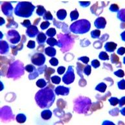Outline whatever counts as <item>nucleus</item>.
Here are the masks:
<instances>
[{
	"label": "nucleus",
	"instance_id": "aec40b11",
	"mask_svg": "<svg viewBox=\"0 0 125 125\" xmlns=\"http://www.w3.org/2000/svg\"><path fill=\"white\" fill-rule=\"evenodd\" d=\"M36 86H37L38 88H44V87H46V86L47 85V82L44 79H40L38 80L36 83Z\"/></svg>",
	"mask_w": 125,
	"mask_h": 125
},
{
	"label": "nucleus",
	"instance_id": "2f4dec72",
	"mask_svg": "<svg viewBox=\"0 0 125 125\" xmlns=\"http://www.w3.org/2000/svg\"><path fill=\"white\" fill-rule=\"evenodd\" d=\"M50 25V23L49 21H44L42 22V23L40 25V27L42 30H45L46 29H47V27Z\"/></svg>",
	"mask_w": 125,
	"mask_h": 125
},
{
	"label": "nucleus",
	"instance_id": "ea45409f",
	"mask_svg": "<svg viewBox=\"0 0 125 125\" xmlns=\"http://www.w3.org/2000/svg\"><path fill=\"white\" fill-rule=\"evenodd\" d=\"M118 87L121 90H125V80H122L121 81L118 82Z\"/></svg>",
	"mask_w": 125,
	"mask_h": 125
},
{
	"label": "nucleus",
	"instance_id": "f704fd0d",
	"mask_svg": "<svg viewBox=\"0 0 125 125\" xmlns=\"http://www.w3.org/2000/svg\"><path fill=\"white\" fill-rule=\"evenodd\" d=\"M119 7L117 4H112L110 7V10L112 12H117L119 11Z\"/></svg>",
	"mask_w": 125,
	"mask_h": 125
},
{
	"label": "nucleus",
	"instance_id": "6e6552de",
	"mask_svg": "<svg viewBox=\"0 0 125 125\" xmlns=\"http://www.w3.org/2000/svg\"><path fill=\"white\" fill-rule=\"evenodd\" d=\"M95 26L97 29H104L106 25V19L103 18V17H99L98 18L95 20V21L94 22Z\"/></svg>",
	"mask_w": 125,
	"mask_h": 125
},
{
	"label": "nucleus",
	"instance_id": "4468645a",
	"mask_svg": "<svg viewBox=\"0 0 125 125\" xmlns=\"http://www.w3.org/2000/svg\"><path fill=\"white\" fill-rule=\"evenodd\" d=\"M36 40H37V42L39 44H44V42L47 40H46V35L43 33H40L37 35Z\"/></svg>",
	"mask_w": 125,
	"mask_h": 125
},
{
	"label": "nucleus",
	"instance_id": "cd10ccee",
	"mask_svg": "<svg viewBox=\"0 0 125 125\" xmlns=\"http://www.w3.org/2000/svg\"><path fill=\"white\" fill-rule=\"evenodd\" d=\"M91 71H92L91 66H90V65H87V66L84 67V73H85L86 75H87V76H89V75L91 74Z\"/></svg>",
	"mask_w": 125,
	"mask_h": 125
},
{
	"label": "nucleus",
	"instance_id": "1a4fd4ad",
	"mask_svg": "<svg viewBox=\"0 0 125 125\" xmlns=\"http://www.w3.org/2000/svg\"><path fill=\"white\" fill-rule=\"evenodd\" d=\"M55 93L56 95H67L69 93V88H66L64 86H58L55 89Z\"/></svg>",
	"mask_w": 125,
	"mask_h": 125
},
{
	"label": "nucleus",
	"instance_id": "9b49d317",
	"mask_svg": "<svg viewBox=\"0 0 125 125\" xmlns=\"http://www.w3.org/2000/svg\"><path fill=\"white\" fill-rule=\"evenodd\" d=\"M45 53H46V54L47 56H51V57H53V56L56 55V51L54 47L50 46V47H46L45 49Z\"/></svg>",
	"mask_w": 125,
	"mask_h": 125
},
{
	"label": "nucleus",
	"instance_id": "4c0bfd02",
	"mask_svg": "<svg viewBox=\"0 0 125 125\" xmlns=\"http://www.w3.org/2000/svg\"><path fill=\"white\" fill-rule=\"evenodd\" d=\"M35 42H34V41H32V40L29 41L28 44H27V47L29 48V49H34V48L35 47Z\"/></svg>",
	"mask_w": 125,
	"mask_h": 125
},
{
	"label": "nucleus",
	"instance_id": "7ed1b4c3",
	"mask_svg": "<svg viewBox=\"0 0 125 125\" xmlns=\"http://www.w3.org/2000/svg\"><path fill=\"white\" fill-rule=\"evenodd\" d=\"M91 23L87 20H80L72 23L70 31L75 34H84L90 31Z\"/></svg>",
	"mask_w": 125,
	"mask_h": 125
},
{
	"label": "nucleus",
	"instance_id": "f8f14e48",
	"mask_svg": "<svg viewBox=\"0 0 125 125\" xmlns=\"http://www.w3.org/2000/svg\"><path fill=\"white\" fill-rule=\"evenodd\" d=\"M41 117L44 120H48L52 117V112L49 110H45L41 113Z\"/></svg>",
	"mask_w": 125,
	"mask_h": 125
},
{
	"label": "nucleus",
	"instance_id": "c9c22d12",
	"mask_svg": "<svg viewBox=\"0 0 125 125\" xmlns=\"http://www.w3.org/2000/svg\"><path fill=\"white\" fill-rule=\"evenodd\" d=\"M92 66L94 68H97L100 66V62L98 60H93L92 62Z\"/></svg>",
	"mask_w": 125,
	"mask_h": 125
},
{
	"label": "nucleus",
	"instance_id": "e433bc0d",
	"mask_svg": "<svg viewBox=\"0 0 125 125\" xmlns=\"http://www.w3.org/2000/svg\"><path fill=\"white\" fill-rule=\"evenodd\" d=\"M21 25L24 26L25 27H27L28 28V27H29L31 25V21L29 20H25L23 21V23H21Z\"/></svg>",
	"mask_w": 125,
	"mask_h": 125
},
{
	"label": "nucleus",
	"instance_id": "5701e85b",
	"mask_svg": "<svg viewBox=\"0 0 125 125\" xmlns=\"http://www.w3.org/2000/svg\"><path fill=\"white\" fill-rule=\"evenodd\" d=\"M43 18L45 20H53V16L51 14V13H50V11H46V13L44 15Z\"/></svg>",
	"mask_w": 125,
	"mask_h": 125
},
{
	"label": "nucleus",
	"instance_id": "20e7f679",
	"mask_svg": "<svg viewBox=\"0 0 125 125\" xmlns=\"http://www.w3.org/2000/svg\"><path fill=\"white\" fill-rule=\"evenodd\" d=\"M31 62L34 65L41 66L42 65H44L46 62V57L44 54L40 53H37L31 56Z\"/></svg>",
	"mask_w": 125,
	"mask_h": 125
},
{
	"label": "nucleus",
	"instance_id": "f03ea898",
	"mask_svg": "<svg viewBox=\"0 0 125 125\" xmlns=\"http://www.w3.org/2000/svg\"><path fill=\"white\" fill-rule=\"evenodd\" d=\"M35 6L32 4V3L28 1L19 2L16 7L14 10L15 14L20 17L29 18L31 16Z\"/></svg>",
	"mask_w": 125,
	"mask_h": 125
},
{
	"label": "nucleus",
	"instance_id": "ddd939ff",
	"mask_svg": "<svg viewBox=\"0 0 125 125\" xmlns=\"http://www.w3.org/2000/svg\"><path fill=\"white\" fill-rule=\"evenodd\" d=\"M56 16L57 18L60 20H64L67 16V12L65 9H60L58 12L56 13Z\"/></svg>",
	"mask_w": 125,
	"mask_h": 125
},
{
	"label": "nucleus",
	"instance_id": "dca6fc26",
	"mask_svg": "<svg viewBox=\"0 0 125 125\" xmlns=\"http://www.w3.org/2000/svg\"><path fill=\"white\" fill-rule=\"evenodd\" d=\"M46 42H47V44H49L51 47H54V46H58V44H59L58 41H57L55 38H54L53 37L49 38L47 40H46Z\"/></svg>",
	"mask_w": 125,
	"mask_h": 125
},
{
	"label": "nucleus",
	"instance_id": "f257e3e1",
	"mask_svg": "<svg viewBox=\"0 0 125 125\" xmlns=\"http://www.w3.org/2000/svg\"><path fill=\"white\" fill-rule=\"evenodd\" d=\"M55 99L53 90L46 88L38 92L35 96V100L38 105L42 108H48L51 106Z\"/></svg>",
	"mask_w": 125,
	"mask_h": 125
},
{
	"label": "nucleus",
	"instance_id": "473e14b6",
	"mask_svg": "<svg viewBox=\"0 0 125 125\" xmlns=\"http://www.w3.org/2000/svg\"><path fill=\"white\" fill-rule=\"evenodd\" d=\"M49 63H50L51 65L53 66H56L57 65L59 64V60L56 58H52L49 60Z\"/></svg>",
	"mask_w": 125,
	"mask_h": 125
},
{
	"label": "nucleus",
	"instance_id": "4be33fe9",
	"mask_svg": "<svg viewBox=\"0 0 125 125\" xmlns=\"http://www.w3.org/2000/svg\"><path fill=\"white\" fill-rule=\"evenodd\" d=\"M99 57L102 60H108L109 59H110L108 54L106 52H104V51H102V52L100 53V54L99 55Z\"/></svg>",
	"mask_w": 125,
	"mask_h": 125
},
{
	"label": "nucleus",
	"instance_id": "0eeeda50",
	"mask_svg": "<svg viewBox=\"0 0 125 125\" xmlns=\"http://www.w3.org/2000/svg\"><path fill=\"white\" fill-rule=\"evenodd\" d=\"M27 35L30 38H34V36L39 34V31L35 25H31L29 27H28L26 31Z\"/></svg>",
	"mask_w": 125,
	"mask_h": 125
},
{
	"label": "nucleus",
	"instance_id": "7c9ffc66",
	"mask_svg": "<svg viewBox=\"0 0 125 125\" xmlns=\"http://www.w3.org/2000/svg\"><path fill=\"white\" fill-rule=\"evenodd\" d=\"M25 69L27 72L31 73V72H33V71L35 69V67H34V66H33V65H27V66H25Z\"/></svg>",
	"mask_w": 125,
	"mask_h": 125
},
{
	"label": "nucleus",
	"instance_id": "9d476101",
	"mask_svg": "<svg viewBox=\"0 0 125 125\" xmlns=\"http://www.w3.org/2000/svg\"><path fill=\"white\" fill-rule=\"evenodd\" d=\"M117 46V44H115V42H107L106 44H105V46H104V48H105L106 51H108V52L112 53L115 50Z\"/></svg>",
	"mask_w": 125,
	"mask_h": 125
},
{
	"label": "nucleus",
	"instance_id": "37998d69",
	"mask_svg": "<svg viewBox=\"0 0 125 125\" xmlns=\"http://www.w3.org/2000/svg\"><path fill=\"white\" fill-rule=\"evenodd\" d=\"M1 23H0V25H3V23H5V20H3V18H1Z\"/></svg>",
	"mask_w": 125,
	"mask_h": 125
},
{
	"label": "nucleus",
	"instance_id": "2eb2a0df",
	"mask_svg": "<svg viewBox=\"0 0 125 125\" xmlns=\"http://www.w3.org/2000/svg\"><path fill=\"white\" fill-rule=\"evenodd\" d=\"M106 84L102 82V83H100L99 84H98V85L96 86L95 90L101 92V93H104V92H105L106 90Z\"/></svg>",
	"mask_w": 125,
	"mask_h": 125
},
{
	"label": "nucleus",
	"instance_id": "a19ab883",
	"mask_svg": "<svg viewBox=\"0 0 125 125\" xmlns=\"http://www.w3.org/2000/svg\"><path fill=\"white\" fill-rule=\"evenodd\" d=\"M125 47H120L117 50V53L119 54H120V55H123V54H125Z\"/></svg>",
	"mask_w": 125,
	"mask_h": 125
},
{
	"label": "nucleus",
	"instance_id": "f3484780",
	"mask_svg": "<svg viewBox=\"0 0 125 125\" xmlns=\"http://www.w3.org/2000/svg\"><path fill=\"white\" fill-rule=\"evenodd\" d=\"M16 119L18 123H24L26 121V116L25 115L23 114V113H19L18 115H17L16 117Z\"/></svg>",
	"mask_w": 125,
	"mask_h": 125
},
{
	"label": "nucleus",
	"instance_id": "6ab92c4d",
	"mask_svg": "<svg viewBox=\"0 0 125 125\" xmlns=\"http://www.w3.org/2000/svg\"><path fill=\"white\" fill-rule=\"evenodd\" d=\"M79 12L77 11V8H75L74 11H71V13H70V17H71V21H74V20H77L79 18Z\"/></svg>",
	"mask_w": 125,
	"mask_h": 125
},
{
	"label": "nucleus",
	"instance_id": "c85d7f7f",
	"mask_svg": "<svg viewBox=\"0 0 125 125\" xmlns=\"http://www.w3.org/2000/svg\"><path fill=\"white\" fill-rule=\"evenodd\" d=\"M114 75L117 76L118 77H123L125 76V72L122 69H119L118 71H115Z\"/></svg>",
	"mask_w": 125,
	"mask_h": 125
},
{
	"label": "nucleus",
	"instance_id": "a878e982",
	"mask_svg": "<svg viewBox=\"0 0 125 125\" xmlns=\"http://www.w3.org/2000/svg\"><path fill=\"white\" fill-rule=\"evenodd\" d=\"M109 102H110L112 106H116L119 102V100L117 97H111L109 99Z\"/></svg>",
	"mask_w": 125,
	"mask_h": 125
},
{
	"label": "nucleus",
	"instance_id": "39448f33",
	"mask_svg": "<svg viewBox=\"0 0 125 125\" xmlns=\"http://www.w3.org/2000/svg\"><path fill=\"white\" fill-rule=\"evenodd\" d=\"M62 79L63 82L67 85L73 82L75 80V74H74V71L72 68V66L69 67V69L67 71V73L64 75V76L63 77Z\"/></svg>",
	"mask_w": 125,
	"mask_h": 125
},
{
	"label": "nucleus",
	"instance_id": "b1692460",
	"mask_svg": "<svg viewBox=\"0 0 125 125\" xmlns=\"http://www.w3.org/2000/svg\"><path fill=\"white\" fill-rule=\"evenodd\" d=\"M100 35V31L99 29L93 30L91 33V36L93 38H98Z\"/></svg>",
	"mask_w": 125,
	"mask_h": 125
},
{
	"label": "nucleus",
	"instance_id": "393cba45",
	"mask_svg": "<svg viewBox=\"0 0 125 125\" xmlns=\"http://www.w3.org/2000/svg\"><path fill=\"white\" fill-rule=\"evenodd\" d=\"M111 61L113 64H118L120 63L119 62V58L117 56V54H112L111 55Z\"/></svg>",
	"mask_w": 125,
	"mask_h": 125
},
{
	"label": "nucleus",
	"instance_id": "58836bf2",
	"mask_svg": "<svg viewBox=\"0 0 125 125\" xmlns=\"http://www.w3.org/2000/svg\"><path fill=\"white\" fill-rule=\"evenodd\" d=\"M65 71H66V68L64 66H60L57 69V72L59 75H62L63 73H64Z\"/></svg>",
	"mask_w": 125,
	"mask_h": 125
},
{
	"label": "nucleus",
	"instance_id": "a211bd4d",
	"mask_svg": "<svg viewBox=\"0 0 125 125\" xmlns=\"http://www.w3.org/2000/svg\"><path fill=\"white\" fill-rule=\"evenodd\" d=\"M46 13V10L44 7V6L42 5H38L37 7V10H36V14L40 16H43L45 13Z\"/></svg>",
	"mask_w": 125,
	"mask_h": 125
},
{
	"label": "nucleus",
	"instance_id": "72a5a7b5",
	"mask_svg": "<svg viewBox=\"0 0 125 125\" xmlns=\"http://www.w3.org/2000/svg\"><path fill=\"white\" fill-rule=\"evenodd\" d=\"M79 60L82 61L84 64H87L89 62L90 59L88 58V56H82V57H80V58H79Z\"/></svg>",
	"mask_w": 125,
	"mask_h": 125
},
{
	"label": "nucleus",
	"instance_id": "c756f323",
	"mask_svg": "<svg viewBox=\"0 0 125 125\" xmlns=\"http://www.w3.org/2000/svg\"><path fill=\"white\" fill-rule=\"evenodd\" d=\"M54 73V69H51V68H50V67H48L47 69V70L46 71V74H47L48 73V75H45V77H46V78H47V79H48V78L49 77V76L51 75V73Z\"/></svg>",
	"mask_w": 125,
	"mask_h": 125
},
{
	"label": "nucleus",
	"instance_id": "423d86ee",
	"mask_svg": "<svg viewBox=\"0 0 125 125\" xmlns=\"http://www.w3.org/2000/svg\"><path fill=\"white\" fill-rule=\"evenodd\" d=\"M7 38L12 44H17L20 40V36L14 30L9 31L7 33Z\"/></svg>",
	"mask_w": 125,
	"mask_h": 125
},
{
	"label": "nucleus",
	"instance_id": "412c9836",
	"mask_svg": "<svg viewBox=\"0 0 125 125\" xmlns=\"http://www.w3.org/2000/svg\"><path fill=\"white\" fill-rule=\"evenodd\" d=\"M56 30L54 28H50L46 32V35H47L49 37H53L56 35Z\"/></svg>",
	"mask_w": 125,
	"mask_h": 125
},
{
	"label": "nucleus",
	"instance_id": "79ce46f5",
	"mask_svg": "<svg viewBox=\"0 0 125 125\" xmlns=\"http://www.w3.org/2000/svg\"><path fill=\"white\" fill-rule=\"evenodd\" d=\"M79 3L81 5H82V7L84 6V7H88L90 4V1H88V2H80Z\"/></svg>",
	"mask_w": 125,
	"mask_h": 125
},
{
	"label": "nucleus",
	"instance_id": "bb28decb",
	"mask_svg": "<svg viewBox=\"0 0 125 125\" xmlns=\"http://www.w3.org/2000/svg\"><path fill=\"white\" fill-rule=\"evenodd\" d=\"M51 82L53 83L54 84H60L61 81V79L58 76H53L51 78Z\"/></svg>",
	"mask_w": 125,
	"mask_h": 125
}]
</instances>
